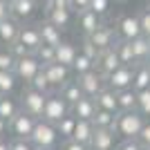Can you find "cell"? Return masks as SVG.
<instances>
[{
    "mask_svg": "<svg viewBox=\"0 0 150 150\" xmlns=\"http://www.w3.org/2000/svg\"><path fill=\"white\" fill-rule=\"evenodd\" d=\"M146 123V117L139 114L137 110L132 112H119L117 114V123H114V132L121 134L123 139H137L141 128Z\"/></svg>",
    "mask_w": 150,
    "mask_h": 150,
    "instance_id": "obj_1",
    "label": "cell"
},
{
    "mask_svg": "<svg viewBox=\"0 0 150 150\" xmlns=\"http://www.w3.org/2000/svg\"><path fill=\"white\" fill-rule=\"evenodd\" d=\"M58 132H56V125L50 123V121H43V119H38L36 128H34V132H31V146L36 150H45V148H56L58 146Z\"/></svg>",
    "mask_w": 150,
    "mask_h": 150,
    "instance_id": "obj_2",
    "label": "cell"
},
{
    "mask_svg": "<svg viewBox=\"0 0 150 150\" xmlns=\"http://www.w3.org/2000/svg\"><path fill=\"white\" fill-rule=\"evenodd\" d=\"M72 114V108L65 99H63L58 92H52L47 94V99H45V108H43V121H50V123H58L63 117H67Z\"/></svg>",
    "mask_w": 150,
    "mask_h": 150,
    "instance_id": "obj_3",
    "label": "cell"
},
{
    "mask_svg": "<svg viewBox=\"0 0 150 150\" xmlns=\"http://www.w3.org/2000/svg\"><path fill=\"white\" fill-rule=\"evenodd\" d=\"M45 99H47V94L36 92L34 88H29V85H27V88L20 92L18 105H20V110H23V112H27V114H31V117L40 119V117H43V108H45Z\"/></svg>",
    "mask_w": 150,
    "mask_h": 150,
    "instance_id": "obj_4",
    "label": "cell"
},
{
    "mask_svg": "<svg viewBox=\"0 0 150 150\" xmlns=\"http://www.w3.org/2000/svg\"><path fill=\"white\" fill-rule=\"evenodd\" d=\"M45 13H47V20L52 25H56L61 31L72 23V9L67 0H50L45 5Z\"/></svg>",
    "mask_w": 150,
    "mask_h": 150,
    "instance_id": "obj_5",
    "label": "cell"
},
{
    "mask_svg": "<svg viewBox=\"0 0 150 150\" xmlns=\"http://www.w3.org/2000/svg\"><path fill=\"white\" fill-rule=\"evenodd\" d=\"M76 81H79V88H81L83 96H90V99H94L101 90L108 88V79L101 74V72H96V69H92L88 74L76 76Z\"/></svg>",
    "mask_w": 150,
    "mask_h": 150,
    "instance_id": "obj_6",
    "label": "cell"
},
{
    "mask_svg": "<svg viewBox=\"0 0 150 150\" xmlns=\"http://www.w3.org/2000/svg\"><path fill=\"white\" fill-rule=\"evenodd\" d=\"M36 123H38L36 117H31V114L20 110V112L9 121V134H11L13 139H29L34 128H36Z\"/></svg>",
    "mask_w": 150,
    "mask_h": 150,
    "instance_id": "obj_7",
    "label": "cell"
},
{
    "mask_svg": "<svg viewBox=\"0 0 150 150\" xmlns=\"http://www.w3.org/2000/svg\"><path fill=\"white\" fill-rule=\"evenodd\" d=\"M117 36L121 40H134V38L144 36L141 34V23H139V13H125L117 20Z\"/></svg>",
    "mask_w": 150,
    "mask_h": 150,
    "instance_id": "obj_8",
    "label": "cell"
},
{
    "mask_svg": "<svg viewBox=\"0 0 150 150\" xmlns=\"http://www.w3.org/2000/svg\"><path fill=\"white\" fill-rule=\"evenodd\" d=\"M40 69H43V65L36 61L34 54H29V56L18 58V61H16V65H13V74H16L18 81H23L25 85H29V83L34 81V76H36Z\"/></svg>",
    "mask_w": 150,
    "mask_h": 150,
    "instance_id": "obj_9",
    "label": "cell"
},
{
    "mask_svg": "<svg viewBox=\"0 0 150 150\" xmlns=\"http://www.w3.org/2000/svg\"><path fill=\"white\" fill-rule=\"evenodd\" d=\"M132 79H134V67H130V65H121L119 69H114L112 74L108 76V88L114 90V92L130 90L132 88Z\"/></svg>",
    "mask_w": 150,
    "mask_h": 150,
    "instance_id": "obj_10",
    "label": "cell"
},
{
    "mask_svg": "<svg viewBox=\"0 0 150 150\" xmlns=\"http://www.w3.org/2000/svg\"><path fill=\"white\" fill-rule=\"evenodd\" d=\"M85 38H88V40H90V43H92L99 52L114 47V45H117V40H119V38H117V29L105 27V25H101L94 34H90V36H85Z\"/></svg>",
    "mask_w": 150,
    "mask_h": 150,
    "instance_id": "obj_11",
    "label": "cell"
},
{
    "mask_svg": "<svg viewBox=\"0 0 150 150\" xmlns=\"http://www.w3.org/2000/svg\"><path fill=\"white\" fill-rule=\"evenodd\" d=\"M43 72H45V76H47V81H50L52 90H61L67 81H72V79H69L72 69L65 67V65H61V63H50V65H45Z\"/></svg>",
    "mask_w": 150,
    "mask_h": 150,
    "instance_id": "obj_12",
    "label": "cell"
},
{
    "mask_svg": "<svg viewBox=\"0 0 150 150\" xmlns=\"http://www.w3.org/2000/svg\"><path fill=\"white\" fill-rule=\"evenodd\" d=\"M119 67H121V61H119V56H117L114 47L103 50V52L99 54V58H96V63H94V69H96V72H101L105 79L112 74L114 69H119Z\"/></svg>",
    "mask_w": 150,
    "mask_h": 150,
    "instance_id": "obj_13",
    "label": "cell"
},
{
    "mask_svg": "<svg viewBox=\"0 0 150 150\" xmlns=\"http://www.w3.org/2000/svg\"><path fill=\"white\" fill-rule=\"evenodd\" d=\"M114 148H117V132L96 128L92 141H90V150H114Z\"/></svg>",
    "mask_w": 150,
    "mask_h": 150,
    "instance_id": "obj_14",
    "label": "cell"
},
{
    "mask_svg": "<svg viewBox=\"0 0 150 150\" xmlns=\"http://www.w3.org/2000/svg\"><path fill=\"white\" fill-rule=\"evenodd\" d=\"M18 43H23L27 50L34 54V52L43 45L40 40V31H38V25H20V34H18Z\"/></svg>",
    "mask_w": 150,
    "mask_h": 150,
    "instance_id": "obj_15",
    "label": "cell"
},
{
    "mask_svg": "<svg viewBox=\"0 0 150 150\" xmlns=\"http://www.w3.org/2000/svg\"><path fill=\"white\" fill-rule=\"evenodd\" d=\"M76 23H79V27H81V31L85 34V36L94 34V31L103 25L101 16H96L92 9H83V11H79V13H76Z\"/></svg>",
    "mask_w": 150,
    "mask_h": 150,
    "instance_id": "obj_16",
    "label": "cell"
},
{
    "mask_svg": "<svg viewBox=\"0 0 150 150\" xmlns=\"http://www.w3.org/2000/svg\"><path fill=\"white\" fill-rule=\"evenodd\" d=\"M18 34H20V23L16 18H5L0 20V43L2 45H13L16 40H18Z\"/></svg>",
    "mask_w": 150,
    "mask_h": 150,
    "instance_id": "obj_17",
    "label": "cell"
},
{
    "mask_svg": "<svg viewBox=\"0 0 150 150\" xmlns=\"http://www.w3.org/2000/svg\"><path fill=\"white\" fill-rule=\"evenodd\" d=\"M38 31H40V40L43 45H52V47H56V45L63 43V31L58 29L56 25H52L50 20H45L38 25Z\"/></svg>",
    "mask_w": 150,
    "mask_h": 150,
    "instance_id": "obj_18",
    "label": "cell"
},
{
    "mask_svg": "<svg viewBox=\"0 0 150 150\" xmlns=\"http://www.w3.org/2000/svg\"><path fill=\"white\" fill-rule=\"evenodd\" d=\"M72 114H74L76 119L92 121V117L96 114V103H94V99H90V96H83V99H79L74 105H72Z\"/></svg>",
    "mask_w": 150,
    "mask_h": 150,
    "instance_id": "obj_19",
    "label": "cell"
},
{
    "mask_svg": "<svg viewBox=\"0 0 150 150\" xmlns=\"http://www.w3.org/2000/svg\"><path fill=\"white\" fill-rule=\"evenodd\" d=\"M132 90H134V92H144V90H150V65H148V63H137V65H134Z\"/></svg>",
    "mask_w": 150,
    "mask_h": 150,
    "instance_id": "obj_20",
    "label": "cell"
},
{
    "mask_svg": "<svg viewBox=\"0 0 150 150\" xmlns=\"http://www.w3.org/2000/svg\"><path fill=\"white\" fill-rule=\"evenodd\" d=\"M94 103H96V108L99 110H108V112H119V103H117V92L110 88L101 90L96 96H94Z\"/></svg>",
    "mask_w": 150,
    "mask_h": 150,
    "instance_id": "obj_21",
    "label": "cell"
},
{
    "mask_svg": "<svg viewBox=\"0 0 150 150\" xmlns=\"http://www.w3.org/2000/svg\"><path fill=\"white\" fill-rule=\"evenodd\" d=\"M54 50H56V63H61V65H65V67L72 69L76 56H79V50H76L72 43H67V40H63V43L56 45Z\"/></svg>",
    "mask_w": 150,
    "mask_h": 150,
    "instance_id": "obj_22",
    "label": "cell"
},
{
    "mask_svg": "<svg viewBox=\"0 0 150 150\" xmlns=\"http://www.w3.org/2000/svg\"><path fill=\"white\" fill-rule=\"evenodd\" d=\"M34 11H36V2H34V0H16L13 5H9V13H11V18H16V20L31 18Z\"/></svg>",
    "mask_w": 150,
    "mask_h": 150,
    "instance_id": "obj_23",
    "label": "cell"
},
{
    "mask_svg": "<svg viewBox=\"0 0 150 150\" xmlns=\"http://www.w3.org/2000/svg\"><path fill=\"white\" fill-rule=\"evenodd\" d=\"M94 130H96V128H94L92 121L79 119V121H76V130H74V137H72V139L90 148V141H92V137H94Z\"/></svg>",
    "mask_w": 150,
    "mask_h": 150,
    "instance_id": "obj_24",
    "label": "cell"
},
{
    "mask_svg": "<svg viewBox=\"0 0 150 150\" xmlns=\"http://www.w3.org/2000/svg\"><path fill=\"white\" fill-rule=\"evenodd\" d=\"M130 45H132L134 61H137V63H148V56H150V38L139 36V38H134V40H130Z\"/></svg>",
    "mask_w": 150,
    "mask_h": 150,
    "instance_id": "obj_25",
    "label": "cell"
},
{
    "mask_svg": "<svg viewBox=\"0 0 150 150\" xmlns=\"http://www.w3.org/2000/svg\"><path fill=\"white\" fill-rule=\"evenodd\" d=\"M117 103H119V112H132V110H137V92L132 88L117 92Z\"/></svg>",
    "mask_w": 150,
    "mask_h": 150,
    "instance_id": "obj_26",
    "label": "cell"
},
{
    "mask_svg": "<svg viewBox=\"0 0 150 150\" xmlns=\"http://www.w3.org/2000/svg\"><path fill=\"white\" fill-rule=\"evenodd\" d=\"M117 114H119V112H117ZM117 114H114V112H108V110H99V108H96V114L92 117L94 128H103V130H112L114 132Z\"/></svg>",
    "mask_w": 150,
    "mask_h": 150,
    "instance_id": "obj_27",
    "label": "cell"
},
{
    "mask_svg": "<svg viewBox=\"0 0 150 150\" xmlns=\"http://www.w3.org/2000/svg\"><path fill=\"white\" fill-rule=\"evenodd\" d=\"M114 52H117V56H119L121 65H130V67H134L137 65V61H134V54H132V45L130 40H117V45H114Z\"/></svg>",
    "mask_w": 150,
    "mask_h": 150,
    "instance_id": "obj_28",
    "label": "cell"
},
{
    "mask_svg": "<svg viewBox=\"0 0 150 150\" xmlns=\"http://www.w3.org/2000/svg\"><path fill=\"white\" fill-rule=\"evenodd\" d=\"M20 112V105L18 101L11 99V96H0V119H5L7 123Z\"/></svg>",
    "mask_w": 150,
    "mask_h": 150,
    "instance_id": "obj_29",
    "label": "cell"
},
{
    "mask_svg": "<svg viewBox=\"0 0 150 150\" xmlns=\"http://www.w3.org/2000/svg\"><path fill=\"white\" fill-rule=\"evenodd\" d=\"M76 117L74 114H67V117H63L58 123H54L56 125V132H58V137L65 141V139H72L74 137V130H76Z\"/></svg>",
    "mask_w": 150,
    "mask_h": 150,
    "instance_id": "obj_30",
    "label": "cell"
},
{
    "mask_svg": "<svg viewBox=\"0 0 150 150\" xmlns=\"http://www.w3.org/2000/svg\"><path fill=\"white\" fill-rule=\"evenodd\" d=\"M58 94L69 103V108L74 105L79 99H83V92H81V88H79V81H67L61 90H58Z\"/></svg>",
    "mask_w": 150,
    "mask_h": 150,
    "instance_id": "obj_31",
    "label": "cell"
},
{
    "mask_svg": "<svg viewBox=\"0 0 150 150\" xmlns=\"http://www.w3.org/2000/svg\"><path fill=\"white\" fill-rule=\"evenodd\" d=\"M16 74L13 72H0V94L2 96H11V92L16 90Z\"/></svg>",
    "mask_w": 150,
    "mask_h": 150,
    "instance_id": "obj_32",
    "label": "cell"
},
{
    "mask_svg": "<svg viewBox=\"0 0 150 150\" xmlns=\"http://www.w3.org/2000/svg\"><path fill=\"white\" fill-rule=\"evenodd\" d=\"M34 56H36V61L45 67V65H50V63H56V50H54L52 45H40V47L34 52Z\"/></svg>",
    "mask_w": 150,
    "mask_h": 150,
    "instance_id": "obj_33",
    "label": "cell"
},
{
    "mask_svg": "<svg viewBox=\"0 0 150 150\" xmlns=\"http://www.w3.org/2000/svg\"><path fill=\"white\" fill-rule=\"evenodd\" d=\"M94 69V61H90L88 56H83L81 52H79V56H76L74 65H72V72H74L76 76H81V74H88V72H92Z\"/></svg>",
    "mask_w": 150,
    "mask_h": 150,
    "instance_id": "obj_34",
    "label": "cell"
},
{
    "mask_svg": "<svg viewBox=\"0 0 150 150\" xmlns=\"http://www.w3.org/2000/svg\"><path fill=\"white\" fill-rule=\"evenodd\" d=\"M29 88H34L36 92H43V94H52V85H50V81H47V76H45L43 69L34 76V81L29 83Z\"/></svg>",
    "mask_w": 150,
    "mask_h": 150,
    "instance_id": "obj_35",
    "label": "cell"
},
{
    "mask_svg": "<svg viewBox=\"0 0 150 150\" xmlns=\"http://www.w3.org/2000/svg\"><path fill=\"white\" fill-rule=\"evenodd\" d=\"M137 112L144 117H150V90L137 92Z\"/></svg>",
    "mask_w": 150,
    "mask_h": 150,
    "instance_id": "obj_36",
    "label": "cell"
},
{
    "mask_svg": "<svg viewBox=\"0 0 150 150\" xmlns=\"http://www.w3.org/2000/svg\"><path fill=\"white\" fill-rule=\"evenodd\" d=\"M16 58L11 56L9 50H0V72H13Z\"/></svg>",
    "mask_w": 150,
    "mask_h": 150,
    "instance_id": "obj_37",
    "label": "cell"
},
{
    "mask_svg": "<svg viewBox=\"0 0 150 150\" xmlns=\"http://www.w3.org/2000/svg\"><path fill=\"white\" fill-rule=\"evenodd\" d=\"M110 2L112 0H90V9H92L96 16H105L110 11Z\"/></svg>",
    "mask_w": 150,
    "mask_h": 150,
    "instance_id": "obj_38",
    "label": "cell"
},
{
    "mask_svg": "<svg viewBox=\"0 0 150 150\" xmlns=\"http://www.w3.org/2000/svg\"><path fill=\"white\" fill-rule=\"evenodd\" d=\"M7 50L11 52V56L16 58V61H18V58H25V56H29V54H31V52L27 50L25 45H23V43H18V40H16V43H13V45H9Z\"/></svg>",
    "mask_w": 150,
    "mask_h": 150,
    "instance_id": "obj_39",
    "label": "cell"
},
{
    "mask_svg": "<svg viewBox=\"0 0 150 150\" xmlns=\"http://www.w3.org/2000/svg\"><path fill=\"white\" fill-rule=\"evenodd\" d=\"M139 23H141V34L146 38H150V7H146L144 11L139 13Z\"/></svg>",
    "mask_w": 150,
    "mask_h": 150,
    "instance_id": "obj_40",
    "label": "cell"
},
{
    "mask_svg": "<svg viewBox=\"0 0 150 150\" xmlns=\"http://www.w3.org/2000/svg\"><path fill=\"white\" fill-rule=\"evenodd\" d=\"M81 54H83V56H88L90 61H94V63H96V58H99V54H101V52L96 50V47H94L92 43H90L88 38H85V40H83V47H81Z\"/></svg>",
    "mask_w": 150,
    "mask_h": 150,
    "instance_id": "obj_41",
    "label": "cell"
},
{
    "mask_svg": "<svg viewBox=\"0 0 150 150\" xmlns=\"http://www.w3.org/2000/svg\"><path fill=\"white\" fill-rule=\"evenodd\" d=\"M9 150H36L31 146L29 139H11L9 141Z\"/></svg>",
    "mask_w": 150,
    "mask_h": 150,
    "instance_id": "obj_42",
    "label": "cell"
},
{
    "mask_svg": "<svg viewBox=\"0 0 150 150\" xmlns=\"http://www.w3.org/2000/svg\"><path fill=\"white\" fill-rule=\"evenodd\" d=\"M114 150H144V146L139 144L137 139H123L121 144H117Z\"/></svg>",
    "mask_w": 150,
    "mask_h": 150,
    "instance_id": "obj_43",
    "label": "cell"
},
{
    "mask_svg": "<svg viewBox=\"0 0 150 150\" xmlns=\"http://www.w3.org/2000/svg\"><path fill=\"white\" fill-rule=\"evenodd\" d=\"M137 141L144 146V148H148V146H150V121H146V123H144V128H141V132H139Z\"/></svg>",
    "mask_w": 150,
    "mask_h": 150,
    "instance_id": "obj_44",
    "label": "cell"
},
{
    "mask_svg": "<svg viewBox=\"0 0 150 150\" xmlns=\"http://www.w3.org/2000/svg\"><path fill=\"white\" fill-rule=\"evenodd\" d=\"M58 150H90V148L83 146V144H79V141H74V139H65Z\"/></svg>",
    "mask_w": 150,
    "mask_h": 150,
    "instance_id": "obj_45",
    "label": "cell"
},
{
    "mask_svg": "<svg viewBox=\"0 0 150 150\" xmlns=\"http://www.w3.org/2000/svg\"><path fill=\"white\" fill-rule=\"evenodd\" d=\"M69 2V9L72 11H83V9H90V0H67Z\"/></svg>",
    "mask_w": 150,
    "mask_h": 150,
    "instance_id": "obj_46",
    "label": "cell"
},
{
    "mask_svg": "<svg viewBox=\"0 0 150 150\" xmlns=\"http://www.w3.org/2000/svg\"><path fill=\"white\" fill-rule=\"evenodd\" d=\"M11 13H9V5H7L5 0H0V20H5V18H9Z\"/></svg>",
    "mask_w": 150,
    "mask_h": 150,
    "instance_id": "obj_47",
    "label": "cell"
},
{
    "mask_svg": "<svg viewBox=\"0 0 150 150\" xmlns=\"http://www.w3.org/2000/svg\"><path fill=\"white\" fill-rule=\"evenodd\" d=\"M9 132V123L5 119H0V139H5V134Z\"/></svg>",
    "mask_w": 150,
    "mask_h": 150,
    "instance_id": "obj_48",
    "label": "cell"
},
{
    "mask_svg": "<svg viewBox=\"0 0 150 150\" xmlns=\"http://www.w3.org/2000/svg\"><path fill=\"white\" fill-rule=\"evenodd\" d=\"M0 150H9V141L7 139H0Z\"/></svg>",
    "mask_w": 150,
    "mask_h": 150,
    "instance_id": "obj_49",
    "label": "cell"
},
{
    "mask_svg": "<svg viewBox=\"0 0 150 150\" xmlns=\"http://www.w3.org/2000/svg\"><path fill=\"white\" fill-rule=\"evenodd\" d=\"M34 2H36V5H43V7H45L47 2H50V0H34Z\"/></svg>",
    "mask_w": 150,
    "mask_h": 150,
    "instance_id": "obj_50",
    "label": "cell"
},
{
    "mask_svg": "<svg viewBox=\"0 0 150 150\" xmlns=\"http://www.w3.org/2000/svg\"><path fill=\"white\" fill-rule=\"evenodd\" d=\"M5 2H7V5H13V2H16V0H5Z\"/></svg>",
    "mask_w": 150,
    "mask_h": 150,
    "instance_id": "obj_51",
    "label": "cell"
},
{
    "mask_svg": "<svg viewBox=\"0 0 150 150\" xmlns=\"http://www.w3.org/2000/svg\"><path fill=\"white\" fill-rule=\"evenodd\" d=\"M45 150H58V148H45Z\"/></svg>",
    "mask_w": 150,
    "mask_h": 150,
    "instance_id": "obj_52",
    "label": "cell"
},
{
    "mask_svg": "<svg viewBox=\"0 0 150 150\" xmlns=\"http://www.w3.org/2000/svg\"><path fill=\"white\" fill-rule=\"evenodd\" d=\"M148 65H150V56H148Z\"/></svg>",
    "mask_w": 150,
    "mask_h": 150,
    "instance_id": "obj_53",
    "label": "cell"
},
{
    "mask_svg": "<svg viewBox=\"0 0 150 150\" xmlns=\"http://www.w3.org/2000/svg\"><path fill=\"white\" fill-rule=\"evenodd\" d=\"M144 150H150V146H148V148H144Z\"/></svg>",
    "mask_w": 150,
    "mask_h": 150,
    "instance_id": "obj_54",
    "label": "cell"
},
{
    "mask_svg": "<svg viewBox=\"0 0 150 150\" xmlns=\"http://www.w3.org/2000/svg\"><path fill=\"white\" fill-rule=\"evenodd\" d=\"M148 2H150V0H148ZM148 7H150V5H148Z\"/></svg>",
    "mask_w": 150,
    "mask_h": 150,
    "instance_id": "obj_55",
    "label": "cell"
},
{
    "mask_svg": "<svg viewBox=\"0 0 150 150\" xmlns=\"http://www.w3.org/2000/svg\"><path fill=\"white\" fill-rule=\"evenodd\" d=\"M0 96H2V94H0Z\"/></svg>",
    "mask_w": 150,
    "mask_h": 150,
    "instance_id": "obj_56",
    "label": "cell"
}]
</instances>
